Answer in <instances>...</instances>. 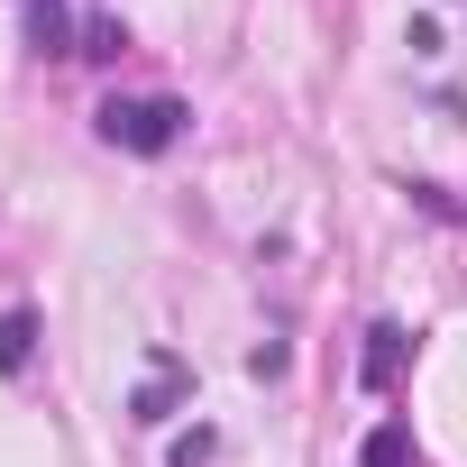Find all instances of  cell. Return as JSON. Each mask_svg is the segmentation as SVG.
I'll list each match as a JSON object with an SVG mask.
<instances>
[{"label": "cell", "instance_id": "7a4b0ae2", "mask_svg": "<svg viewBox=\"0 0 467 467\" xmlns=\"http://www.w3.org/2000/svg\"><path fill=\"white\" fill-rule=\"evenodd\" d=\"M28 339H37L28 312H0V367H28Z\"/></svg>", "mask_w": 467, "mask_h": 467}, {"label": "cell", "instance_id": "6da1fadb", "mask_svg": "<svg viewBox=\"0 0 467 467\" xmlns=\"http://www.w3.org/2000/svg\"><path fill=\"white\" fill-rule=\"evenodd\" d=\"M174 129H183V101H110V110H101V138L129 147V156L174 147Z\"/></svg>", "mask_w": 467, "mask_h": 467}, {"label": "cell", "instance_id": "3957f363", "mask_svg": "<svg viewBox=\"0 0 467 467\" xmlns=\"http://www.w3.org/2000/svg\"><path fill=\"white\" fill-rule=\"evenodd\" d=\"M367 467H412V440H403V431H376V440H367Z\"/></svg>", "mask_w": 467, "mask_h": 467}]
</instances>
